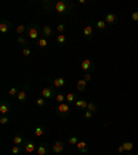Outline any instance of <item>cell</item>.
I'll return each mask as SVG.
<instances>
[{
  "label": "cell",
  "mask_w": 138,
  "mask_h": 155,
  "mask_svg": "<svg viewBox=\"0 0 138 155\" xmlns=\"http://www.w3.org/2000/svg\"><path fill=\"white\" fill-rule=\"evenodd\" d=\"M44 7L47 11L54 10L58 15H68L73 8V3L68 2V0H58V2H44Z\"/></svg>",
  "instance_id": "cell-1"
},
{
  "label": "cell",
  "mask_w": 138,
  "mask_h": 155,
  "mask_svg": "<svg viewBox=\"0 0 138 155\" xmlns=\"http://www.w3.org/2000/svg\"><path fill=\"white\" fill-rule=\"evenodd\" d=\"M42 35V32H40V28H39L37 25H30L28 28V36H29V39L30 40H36V39H40L39 36Z\"/></svg>",
  "instance_id": "cell-2"
},
{
  "label": "cell",
  "mask_w": 138,
  "mask_h": 155,
  "mask_svg": "<svg viewBox=\"0 0 138 155\" xmlns=\"http://www.w3.org/2000/svg\"><path fill=\"white\" fill-rule=\"evenodd\" d=\"M28 87H29L28 84H25L22 89H19L18 94H17V97H15L18 101H21V103H25V101L29 100V90H28Z\"/></svg>",
  "instance_id": "cell-3"
},
{
  "label": "cell",
  "mask_w": 138,
  "mask_h": 155,
  "mask_svg": "<svg viewBox=\"0 0 138 155\" xmlns=\"http://www.w3.org/2000/svg\"><path fill=\"white\" fill-rule=\"evenodd\" d=\"M69 112H71V107H69V104L68 103H62V104H58L57 107V114L59 116H68L69 115Z\"/></svg>",
  "instance_id": "cell-4"
},
{
  "label": "cell",
  "mask_w": 138,
  "mask_h": 155,
  "mask_svg": "<svg viewBox=\"0 0 138 155\" xmlns=\"http://www.w3.org/2000/svg\"><path fill=\"white\" fill-rule=\"evenodd\" d=\"M24 150H25L26 154H33V152L37 150V145H36V143L32 141V140H26V141L24 143Z\"/></svg>",
  "instance_id": "cell-5"
},
{
  "label": "cell",
  "mask_w": 138,
  "mask_h": 155,
  "mask_svg": "<svg viewBox=\"0 0 138 155\" xmlns=\"http://www.w3.org/2000/svg\"><path fill=\"white\" fill-rule=\"evenodd\" d=\"M80 68H82V71H84V74H86V72H90V71H94V69H95L90 58H86V60H83V61H82V64H80Z\"/></svg>",
  "instance_id": "cell-6"
},
{
  "label": "cell",
  "mask_w": 138,
  "mask_h": 155,
  "mask_svg": "<svg viewBox=\"0 0 138 155\" xmlns=\"http://www.w3.org/2000/svg\"><path fill=\"white\" fill-rule=\"evenodd\" d=\"M42 97H43V98H46V100L55 97V89H53V87H50V86L42 89Z\"/></svg>",
  "instance_id": "cell-7"
},
{
  "label": "cell",
  "mask_w": 138,
  "mask_h": 155,
  "mask_svg": "<svg viewBox=\"0 0 138 155\" xmlns=\"http://www.w3.org/2000/svg\"><path fill=\"white\" fill-rule=\"evenodd\" d=\"M117 19H119V17H117L116 13H108L105 15V22L108 24V25H115V24L117 22Z\"/></svg>",
  "instance_id": "cell-8"
},
{
  "label": "cell",
  "mask_w": 138,
  "mask_h": 155,
  "mask_svg": "<svg viewBox=\"0 0 138 155\" xmlns=\"http://www.w3.org/2000/svg\"><path fill=\"white\" fill-rule=\"evenodd\" d=\"M93 35H94V26L91 25V24H87V25L84 26V29H83V36L86 39H91L93 38Z\"/></svg>",
  "instance_id": "cell-9"
},
{
  "label": "cell",
  "mask_w": 138,
  "mask_h": 155,
  "mask_svg": "<svg viewBox=\"0 0 138 155\" xmlns=\"http://www.w3.org/2000/svg\"><path fill=\"white\" fill-rule=\"evenodd\" d=\"M51 151L54 152V154H61V152H64V143L62 141H55L51 147Z\"/></svg>",
  "instance_id": "cell-10"
},
{
  "label": "cell",
  "mask_w": 138,
  "mask_h": 155,
  "mask_svg": "<svg viewBox=\"0 0 138 155\" xmlns=\"http://www.w3.org/2000/svg\"><path fill=\"white\" fill-rule=\"evenodd\" d=\"M36 152H37V155H47L48 152H50V148H48V145L46 144V143H43V144H39L37 145Z\"/></svg>",
  "instance_id": "cell-11"
},
{
  "label": "cell",
  "mask_w": 138,
  "mask_h": 155,
  "mask_svg": "<svg viewBox=\"0 0 138 155\" xmlns=\"http://www.w3.org/2000/svg\"><path fill=\"white\" fill-rule=\"evenodd\" d=\"M11 28V22L7 21V19H2V22H0V32L2 33H7Z\"/></svg>",
  "instance_id": "cell-12"
},
{
  "label": "cell",
  "mask_w": 138,
  "mask_h": 155,
  "mask_svg": "<svg viewBox=\"0 0 138 155\" xmlns=\"http://www.w3.org/2000/svg\"><path fill=\"white\" fill-rule=\"evenodd\" d=\"M65 79L64 78H55L54 81H53V87L54 89H62V87L65 86Z\"/></svg>",
  "instance_id": "cell-13"
},
{
  "label": "cell",
  "mask_w": 138,
  "mask_h": 155,
  "mask_svg": "<svg viewBox=\"0 0 138 155\" xmlns=\"http://www.w3.org/2000/svg\"><path fill=\"white\" fill-rule=\"evenodd\" d=\"M10 111H11V104L7 103V101H3L2 105H0V114L2 115H7Z\"/></svg>",
  "instance_id": "cell-14"
},
{
  "label": "cell",
  "mask_w": 138,
  "mask_h": 155,
  "mask_svg": "<svg viewBox=\"0 0 138 155\" xmlns=\"http://www.w3.org/2000/svg\"><path fill=\"white\" fill-rule=\"evenodd\" d=\"M76 148H77V151L82 152V154H84V155L88 152V145H87L86 141H79L77 145H76Z\"/></svg>",
  "instance_id": "cell-15"
},
{
  "label": "cell",
  "mask_w": 138,
  "mask_h": 155,
  "mask_svg": "<svg viewBox=\"0 0 138 155\" xmlns=\"http://www.w3.org/2000/svg\"><path fill=\"white\" fill-rule=\"evenodd\" d=\"M42 36H43V38H46V39L51 38V36H53V28H51V26H50V25H44V26H43V28H42Z\"/></svg>",
  "instance_id": "cell-16"
},
{
  "label": "cell",
  "mask_w": 138,
  "mask_h": 155,
  "mask_svg": "<svg viewBox=\"0 0 138 155\" xmlns=\"http://www.w3.org/2000/svg\"><path fill=\"white\" fill-rule=\"evenodd\" d=\"M75 105H76V108H79V110H87V105H88V103H87L86 100H77L76 103H75Z\"/></svg>",
  "instance_id": "cell-17"
},
{
  "label": "cell",
  "mask_w": 138,
  "mask_h": 155,
  "mask_svg": "<svg viewBox=\"0 0 138 155\" xmlns=\"http://www.w3.org/2000/svg\"><path fill=\"white\" fill-rule=\"evenodd\" d=\"M86 86H87V82L84 81L83 78H82V79H79V81H77V84H76V89L79 91H83V90H86Z\"/></svg>",
  "instance_id": "cell-18"
},
{
  "label": "cell",
  "mask_w": 138,
  "mask_h": 155,
  "mask_svg": "<svg viewBox=\"0 0 138 155\" xmlns=\"http://www.w3.org/2000/svg\"><path fill=\"white\" fill-rule=\"evenodd\" d=\"M24 137L21 134H17V136H14L13 137V145H21V144H24Z\"/></svg>",
  "instance_id": "cell-19"
},
{
  "label": "cell",
  "mask_w": 138,
  "mask_h": 155,
  "mask_svg": "<svg viewBox=\"0 0 138 155\" xmlns=\"http://www.w3.org/2000/svg\"><path fill=\"white\" fill-rule=\"evenodd\" d=\"M33 133H35V136L36 137H42L43 134H44V127H43V126H36L35 127V130H33Z\"/></svg>",
  "instance_id": "cell-20"
},
{
  "label": "cell",
  "mask_w": 138,
  "mask_h": 155,
  "mask_svg": "<svg viewBox=\"0 0 138 155\" xmlns=\"http://www.w3.org/2000/svg\"><path fill=\"white\" fill-rule=\"evenodd\" d=\"M66 43V36H65V33H59V35L57 36V45L58 46H62Z\"/></svg>",
  "instance_id": "cell-21"
},
{
  "label": "cell",
  "mask_w": 138,
  "mask_h": 155,
  "mask_svg": "<svg viewBox=\"0 0 138 155\" xmlns=\"http://www.w3.org/2000/svg\"><path fill=\"white\" fill-rule=\"evenodd\" d=\"M97 25V29H100V31H105L106 26H108V24L105 22V19H100V21H97L95 22Z\"/></svg>",
  "instance_id": "cell-22"
},
{
  "label": "cell",
  "mask_w": 138,
  "mask_h": 155,
  "mask_svg": "<svg viewBox=\"0 0 138 155\" xmlns=\"http://www.w3.org/2000/svg\"><path fill=\"white\" fill-rule=\"evenodd\" d=\"M77 101V97L75 93H68L66 94V103L68 104H71V103H76Z\"/></svg>",
  "instance_id": "cell-23"
},
{
  "label": "cell",
  "mask_w": 138,
  "mask_h": 155,
  "mask_svg": "<svg viewBox=\"0 0 138 155\" xmlns=\"http://www.w3.org/2000/svg\"><path fill=\"white\" fill-rule=\"evenodd\" d=\"M55 101H57L58 104H62V103H66V96H64V94H61V93H58V94H55Z\"/></svg>",
  "instance_id": "cell-24"
},
{
  "label": "cell",
  "mask_w": 138,
  "mask_h": 155,
  "mask_svg": "<svg viewBox=\"0 0 138 155\" xmlns=\"http://www.w3.org/2000/svg\"><path fill=\"white\" fill-rule=\"evenodd\" d=\"M87 111H91L93 114H97L98 112V107H97V104L95 103H88V105H87Z\"/></svg>",
  "instance_id": "cell-25"
},
{
  "label": "cell",
  "mask_w": 138,
  "mask_h": 155,
  "mask_svg": "<svg viewBox=\"0 0 138 155\" xmlns=\"http://www.w3.org/2000/svg\"><path fill=\"white\" fill-rule=\"evenodd\" d=\"M37 45H39V47H40V48H44V47H47L48 40H47L46 38H43V36H42V38L37 40Z\"/></svg>",
  "instance_id": "cell-26"
},
{
  "label": "cell",
  "mask_w": 138,
  "mask_h": 155,
  "mask_svg": "<svg viewBox=\"0 0 138 155\" xmlns=\"http://www.w3.org/2000/svg\"><path fill=\"white\" fill-rule=\"evenodd\" d=\"M123 144V147H124V150L127 152H131V150L134 148V144H133L131 141H124V143H122Z\"/></svg>",
  "instance_id": "cell-27"
},
{
  "label": "cell",
  "mask_w": 138,
  "mask_h": 155,
  "mask_svg": "<svg viewBox=\"0 0 138 155\" xmlns=\"http://www.w3.org/2000/svg\"><path fill=\"white\" fill-rule=\"evenodd\" d=\"M25 31H28V28L25 25H18L15 29V32L18 33V36H22V33H25Z\"/></svg>",
  "instance_id": "cell-28"
},
{
  "label": "cell",
  "mask_w": 138,
  "mask_h": 155,
  "mask_svg": "<svg viewBox=\"0 0 138 155\" xmlns=\"http://www.w3.org/2000/svg\"><path fill=\"white\" fill-rule=\"evenodd\" d=\"M18 91H19V89H17V87H10L8 89V96L10 97H17Z\"/></svg>",
  "instance_id": "cell-29"
},
{
  "label": "cell",
  "mask_w": 138,
  "mask_h": 155,
  "mask_svg": "<svg viewBox=\"0 0 138 155\" xmlns=\"http://www.w3.org/2000/svg\"><path fill=\"white\" fill-rule=\"evenodd\" d=\"M21 152V145H13L11 147V154L13 155H19Z\"/></svg>",
  "instance_id": "cell-30"
},
{
  "label": "cell",
  "mask_w": 138,
  "mask_h": 155,
  "mask_svg": "<svg viewBox=\"0 0 138 155\" xmlns=\"http://www.w3.org/2000/svg\"><path fill=\"white\" fill-rule=\"evenodd\" d=\"M65 29H66L65 24H58V25H57V32H58V35H59V33H64Z\"/></svg>",
  "instance_id": "cell-31"
},
{
  "label": "cell",
  "mask_w": 138,
  "mask_h": 155,
  "mask_svg": "<svg viewBox=\"0 0 138 155\" xmlns=\"http://www.w3.org/2000/svg\"><path fill=\"white\" fill-rule=\"evenodd\" d=\"M17 43L21 46H25L26 45V39L24 36H17Z\"/></svg>",
  "instance_id": "cell-32"
},
{
  "label": "cell",
  "mask_w": 138,
  "mask_h": 155,
  "mask_svg": "<svg viewBox=\"0 0 138 155\" xmlns=\"http://www.w3.org/2000/svg\"><path fill=\"white\" fill-rule=\"evenodd\" d=\"M77 143H79V139H77L76 136H73V137H71V139L68 140V144H71V145H77Z\"/></svg>",
  "instance_id": "cell-33"
},
{
  "label": "cell",
  "mask_w": 138,
  "mask_h": 155,
  "mask_svg": "<svg viewBox=\"0 0 138 155\" xmlns=\"http://www.w3.org/2000/svg\"><path fill=\"white\" fill-rule=\"evenodd\" d=\"M36 105L37 107H44L46 105V98H43V97L37 98V100H36Z\"/></svg>",
  "instance_id": "cell-34"
},
{
  "label": "cell",
  "mask_w": 138,
  "mask_h": 155,
  "mask_svg": "<svg viewBox=\"0 0 138 155\" xmlns=\"http://www.w3.org/2000/svg\"><path fill=\"white\" fill-rule=\"evenodd\" d=\"M8 122H10L8 116H7V115H2V118H0V125H7Z\"/></svg>",
  "instance_id": "cell-35"
},
{
  "label": "cell",
  "mask_w": 138,
  "mask_h": 155,
  "mask_svg": "<svg viewBox=\"0 0 138 155\" xmlns=\"http://www.w3.org/2000/svg\"><path fill=\"white\" fill-rule=\"evenodd\" d=\"M93 115H94V114L93 112H91V111H84V119H91V118H93Z\"/></svg>",
  "instance_id": "cell-36"
},
{
  "label": "cell",
  "mask_w": 138,
  "mask_h": 155,
  "mask_svg": "<svg viewBox=\"0 0 138 155\" xmlns=\"http://www.w3.org/2000/svg\"><path fill=\"white\" fill-rule=\"evenodd\" d=\"M22 55H25V57H29V55H30V48H29V47H24Z\"/></svg>",
  "instance_id": "cell-37"
},
{
  "label": "cell",
  "mask_w": 138,
  "mask_h": 155,
  "mask_svg": "<svg viewBox=\"0 0 138 155\" xmlns=\"http://www.w3.org/2000/svg\"><path fill=\"white\" fill-rule=\"evenodd\" d=\"M91 78H93V76H91L90 72H86V74H84V76H83V79H84L86 82H90V81H91Z\"/></svg>",
  "instance_id": "cell-38"
},
{
  "label": "cell",
  "mask_w": 138,
  "mask_h": 155,
  "mask_svg": "<svg viewBox=\"0 0 138 155\" xmlns=\"http://www.w3.org/2000/svg\"><path fill=\"white\" fill-rule=\"evenodd\" d=\"M131 19L134 22H138V11H134V13L131 14Z\"/></svg>",
  "instance_id": "cell-39"
},
{
  "label": "cell",
  "mask_w": 138,
  "mask_h": 155,
  "mask_svg": "<svg viewBox=\"0 0 138 155\" xmlns=\"http://www.w3.org/2000/svg\"><path fill=\"white\" fill-rule=\"evenodd\" d=\"M117 151H119V154H123V152L126 151V150H124V147H123V144H120L119 147H117Z\"/></svg>",
  "instance_id": "cell-40"
},
{
  "label": "cell",
  "mask_w": 138,
  "mask_h": 155,
  "mask_svg": "<svg viewBox=\"0 0 138 155\" xmlns=\"http://www.w3.org/2000/svg\"><path fill=\"white\" fill-rule=\"evenodd\" d=\"M127 155H133V154H131V152H127Z\"/></svg>",
  "instance_id": "cell-41"
},
{
  "label": "cell",
  "mask_w": 138,
  "mask_h": 155,
  "mask_svg": "<svg viewBox=\"0 0 138 155\" xmlns=\"http://www.w3.org/2000/svg\"><path fill=\"white\" fill-rule=\"evenodd\" d=\"M55 155H59V154H55Z\"/></svg>",
  "instance_id": "cell-42"
},
{
  "label": "cell",
  "mask_w": 138,
  "mask_h": 155,
  "mask_svg": "<svg viewBox=\"0 0 138 155\" xmlns=\"http://www.w3.org/2000/svg\"><path fill=\"white\" fill-rule=\"evenodd\" d=\"M137 11H138V10H137Z\"/></svg>",
  "instance_id": "cell-43"
}]
</instances>
